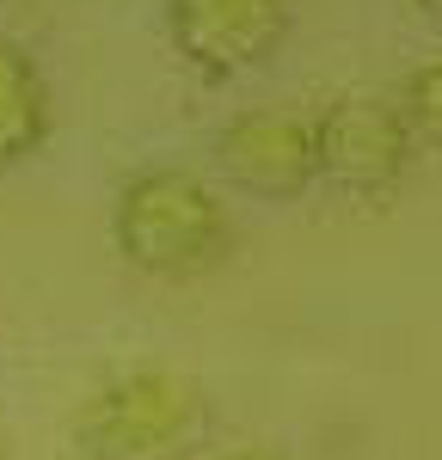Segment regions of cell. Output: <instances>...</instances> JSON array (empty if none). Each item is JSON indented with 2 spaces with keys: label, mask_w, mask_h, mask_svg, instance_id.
<instances>
[{
  "label": "cell",
  "mask_w": 442,
  "mask_h": 460,
  "mask_svg": "<svg viewBox=\"0 0 442 460\" xmlns=\"http://www.w3.org/2000/svg\"><path fill=\"white\" fill-rule=\"evenodd\" d=\"M110 240L123 252V264L142 277H197L227 258L234 221H227V203L197 172L166 166V172L129 178L117 190Z\"/></svg>",
  "instance_id": "1"
},
{
  "label": "cell",
  "mask_w": 442,
  "mask_h": 460,
  "mask_svg": "<svg viewBox=\"0 0 442 460\" xmlns=\"http://www.w3.org/2000/svg\"><path fill=\"white\" fill-rule=\"evenodd\" d=\"M209 424V399L172 368H129L74 411L80 460H179Z\"/></svg>",
  "instance_id": "2"
},
{
  "label": "cell",
  "mask_w": 442,
  "mask_h": 460,
  "mask_svg": "<svg viewBox=\"0 0 442 460\" xmlns=\"http://www.w3.org/2000/svg\"><path fill=\"white\" fill-rule=\"evenodd\" d=\"M405 160H411V136L387 99L357 93V99H332L314 117V178L350 197H387Z\"/></svg>",
  "instance_id": "3"
},
{
  "label": "cell",
  "mask_w": 442,
  "mask_h": 460,
  "mask_svg": "<svg viewBox=\"0 0 442 460\" xmlns=\"http://www.w3.org/2000/svg\"><path fill=\"white\" fill-rule=\"evenodd\" d=\"M166 31L197 74L234 80L264 68L283 49L289 6L283 0H166Z\"/></svg>",
  "instance_id": "4"
},
{
  "label": "cell",
  "mask_w": 442,
  "mask_h": 460,
  "mask_svg": "<svg viewBox=\"0 0 442 460\" xmlns=\"http://www.w3.org/2000/svg\"><path fill=\"white\" fill-rule=\"evenodd\" d=\"M216 166L234 190L289 203L314 184V123L295 111H246L221 129Z\"/></svg>",
  "instance_id": "5"
},
{
  "label": "cell",
  "mask_w": 442,
  "mask_h": 460,
  "mask_svg": "<svg viewBox=\"0 0 442 460\" xmlns=\"http://www.w3.org/2000/svg\"><path fill=\"white\" fill-rule=\"evenodd\" d=\"M49 136V93H43V74L37 62L0 37V166H19L31 160Z\"/></svg>",
  "instance_id": "6"
},
{
  "label": "cell",
  "mask_w": 442,
  "mask_h": 460,
  "mask_svg": "<svg viewBox=\"0 0 442 460\" xmlns=\"http://www.w3.org/2000/svg\"><path fill=\"white\" fill-rule=\"evenodd\" d=\"M393 111H400L411 142L442 147V62H424V68L411 74L400 86V99H393Z\"/></svg>",
  "instance_id": "7"
},
{
  "label": "cell",
  "mask_w": 442,
  "mask_h": 460,
  "mask_svg": "<svg viewBox=\"0 0 442 460\" xmlns=\"http://www.w3.org/2000/svg\"><path fill=\"white\" fill-rule=\"evenodd\" d=\"M216 460H283V455H277V448H252V442H246V448H221Z\"/></svg>",
  "instance_id": "8"
},
{
  "label": "cell",
  "mask_w": 442,
  "mask_h": 460,
  "mask_svg": "<svg viewBox=\"0 0 442 460\" xmlns=\"http://www.w3.org/2000/svg\"><path fill=\"white\" fill-rule=\"evenodd\" d=\"M411 6H424V19H437V25H442V0H411Z\"/></svg>",
  "instance_id": "9"
}]
</instances>
